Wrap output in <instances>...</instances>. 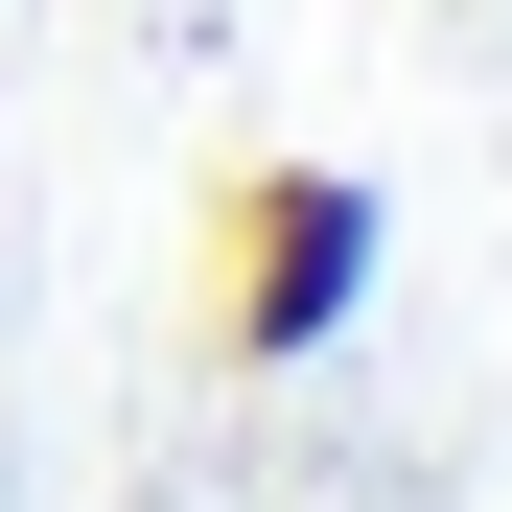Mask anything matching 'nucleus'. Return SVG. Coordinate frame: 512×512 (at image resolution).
Instances as JSON below:
<instances>
[{
	"label": "nucleus",
	"instance_id": "f257e3e1",
	"mask_svg": "<svg viewBox=\"0 0 512 512\" xmlns=\"http://www.w3.org/2000/svg\"><path fill=\"white\" fill-rule=\"evenodd\" d=\"M373 280H396V210H373V163L280 140V163H233V187H210V373H233V396L326 373V350L373 326Z\"/></svg>",
	"mask_w": 512,
	"mask_h": 512
}]
</instances>
